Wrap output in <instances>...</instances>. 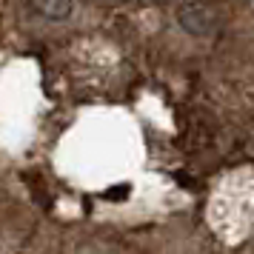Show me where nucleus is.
Listing matches in <instances>:
<instances>
[{
  "instance_id": "obj_1",
  "label": "nucleus",
  "mask_w": 254,
  "mask_h": 254,
  "mask_svg": "<svg viewBox=\"0 0 254 254\" xmlns=\"http://www.w3.org/2000/svg\"><path fill=\"white\" fill-rule=\"evenodd\" d=\"M177 20L183 26L189 35L194 37H206V35H214L220 26V14L217 9L206 3V0H191V3H183L177 9Z\"/></svg>"
},
{
  "instance_id": "obj_2",
  "label": "nucleus",
  "mask_w": 254,
  "mask_h": 254,
  "mask_svg": "<svg viewBox=\"0 0 254 254\" xmlns=\"http://www.w3.org/2000/svg\"><path fill=\"white\" fill-rule=\"evenodd\" d=\"M37 14H43L49 20H66L74 9V0H32Z\"/></svg>"
}]
</instances>
